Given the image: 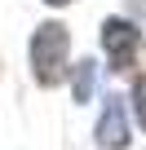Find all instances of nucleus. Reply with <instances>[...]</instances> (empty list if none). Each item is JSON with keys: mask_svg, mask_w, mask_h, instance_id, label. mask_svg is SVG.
<instances>
[{"mask_svg": "<svg viewBox=\"0 0 146 150\" xmlns=\"http://www.w3.org/2000/svg\"><path fill=\"white\" fill-rule=\"evenodd\" d=\"M31 71H36V80L44 88L62 84V75H66V27L62 22H44L31 40Z\"/></svg>", "mask_w": 146, "mask_h": 150, "instance_id": "f257e3e1", "label": "nucleus"}, {"mask_svg": "<svg viewBox=\"0 0 146 150\" xmlns=\"http://www.w3.org/2000/svg\"><path fill=\"white\" fill-rule=\"evenodd\" d=\"M102 44H106V53H111V66H115V71H128V66H133V57H137L142 35H137V27H133V22L111 18V22L102 27Z\"/></svg>", "mask_w": 146, "mask_h": 150, "instance_id": "f03ea898", "label": "nucleus"}, {"mask_svg": "<svg viewBox=\"0 0 146 150\" xmlns=\"http://www.w3.org/2000/svg\"><path fill=\"white\" fill-rule=\"evenodd\" d=\"M98 146L102 150H124L128 146V119H124L120 97H106V110L98 119Z\"/></svg>", "mask_w": 146, "mask_h": 150, "instance_id": "7ed1b4c3", "label": "nucleus"}, {"mask_svg": "<svg viewBox=\"0 0 146 150\" xmlns=\"http://www.w3.org/2000/svg\"><path fill=\"white\" fill-rule=\"evenodd\" d=\"M93 75H98L93 62H80L75 66V102H89L93 97Z\"/></svg>", "mask_w": 146, "mask_h": 150, "instance_id": "20e7f679", "label": "nucleus"}, {"mask_svg": "<svg viewBox=\"0 0 146 150\" xmlns=\"http://www.w3.org/2000/svg\"><path fill=\"white\" fill-rule=\"evenodd\" d=\"M133 110H137V124L146 128V80L133 84Z\"/></svg>", "mask_w": 146, "mask_h": 150, "instance_id": "39448f33", "label": "nucleus"}, {"mask_svg": "<svg viewBox=\"0 0 146 150\" xmlns=\"http://www.w3.org/2000/svg\"><path fill=\"white\" fill-rule=\"evenodd\" d=\"M49 5H66V0H49Z\"/></svg>", "mask_w": 146, "mask_h": 150, "instance_id": "423d86ee", "label": "nucleus"}]
</instances>
